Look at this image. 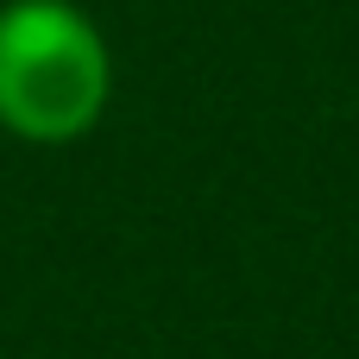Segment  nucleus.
<instances>
[{"label":"nucleus","mask_w":359,"mask_h":359,"mask_svg":"<svg viewBox=\"0 0 359 359\" xmlns=\"http://www.w3.org/2000/svg\"><path fill=\"white\" fill-rule=\"evenodd\" d=\"M114 95V57L101 25L76 0L0 6V126L32 145L82 139Z\"/></svg>","instance_id":"nucleus-1"}]
</instances>
